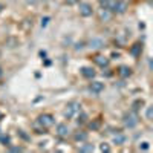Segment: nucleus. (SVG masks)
Wrapping results in <instances>:
<instances>
[{
  "mask_svg": "<svg viewBox=\"0 0 153 153\" xmlns=\"http://www.w3.org/2000/svg\"><path fill=\"white\" fill-rule=\"evenodd\" d=\"M19 135H20L23 139H28V135H25V133H23V130H20V132H19Z\"/></svg>",
  "mask_w": 153,
  "mask_h": 153,
  "instance_id": "obj_27",
  "label": "nucleus"
},
{
  "mask_svg": "<svg viewBox=\"0 0 153 153\" xmlns=\"http://www.w3.org/2000/svg\"><path fill=\"white\" fill-rule=\"evenodd\" d=\"M149 143H141V144H139V149H141V150H149Z\"/></svg>",
  "mask_w": 153,
  "mask_h": 153,
  "instance_id": "obj_24",
  "label": "nucleus"
},
{
  "mask_svg": "<svg viewBox=\"0 0 153 153\" xmlns=\"http://www.w3.org/2000/svg\"><path fill=\"white\" fill-rule=\"evenodd\" d=\"M89 127H91L92 130H98L100 127H101V120H95V121H92L91 124H89Z\"/></svg>",
  "mask_w": 153,
  "mask_h": 153,
  "instance_id": "obj_20",
  "label": "nucleus"
},
{
  "mask_svg": "<svg viewBox=\"0 0 153 153\" xmlns=\"http://www.w3.org/2000/svg\"><path fill=\"white\" fill-rule=\"evenodd\" d=\"M74 138H75V141H86V139H87V133L83 132V130H80V132L75 133Z\"/></svg>",
  "mask_w": 153,
  "mask_h": 153,
  "instance_id": "obj_17",
  "label": "nucleus"
},
{
  "mask_svg": "<svg viewBox=\"0 0 153 153\" xmlns=\"http://www.w3.org/2000/svg\"><path fill=\"white\" fill-rule=\"evenodd\" d=\"M91 45V48L92 49H98V48H104V42L101 40V38H94V40L89 43Z\"/></svg>",
  "mask_w": 153,
  "mask_h": 153,
  "instance_id": "obj_12",
  "label": "nucleus"
},
{
  "mask_svg": "<svg viewBox=\"0 0 153 153\" xmlns=\"http://www.w3.org/2000/svg\"><path fill=\"white\" fill-rule=\"evenodd\" d=\"M129 5H127L126 0H113V5H112V11L117 12V14H124L127 11Z\"/></svg>",
  "mask_w": 153,
  "mask_h": 153,
  "instance_id": "obj_4",
  "label": "nucleus"
},
{
  "mask_svg": "<svg viewBox=\"0 0 153 153\" xmlns=\"http://www.w3.org/2000/svg\"><path fill=\"white\" fill-rule=\"evenodd\" d=\"M37 123L40 124L43 129H48V127L54 126L55 120H54V117H52L51 113H43V115H40V117L37 118Z\"/></svg>",
  "mask_w": 153,
  "mask_h": 153,
  "instance_id": "obj_3",
  "label": "nucleus"
},
{
  "mask_svg": "<svg viewBox=\"0 0 153 153\" xmlns=\"http://www.w3.org/2000/svg\"><path fill=\"white\" fill-rule=\"evenodd\" d=\"M11 152H23V147H11Z\"/></svg>",
  "mask_w": 153,
  "mask_h": 153,
  "instance_id": "obj_26",
  "label": "nucleus"
},
{
  "mask_svg": "<svg viewBox=\"0 0 153 153\" xmlns=\"http://www.w3.org/2000/svg\"><path fill=\"white\" fill-rule=\"evenodd\" d=\"M80 152H81V153H84V152H94V146H92V144L83 146V147H80Z\"/></svg>",
  "mask_w": 153,
  "mask_h": 153,
  "instance_id": "obj_21",
  "label": "nucleus"
},
{
  "mask_svg": "<svg viewBox=\"0 0 153 153\" xmlns=\"http://www.w3.org/2000/svg\"><path fill=\"white\" fill-rule=\"evenodd\" d=\"M146 115H147V120H152V118H153V107H149Z\"/></svg>",
  "mask_w": 153,
  "mask_h": 153,
  "instance_id": "obj_23",
  "label": "nucleus"
},
{
  "mask_svg": "<svg viewBox=\"0 0 153 153\" xmlns=\"http://www.w3.org/2000/svg\"><path fill=\"white\" fill-rule=\"evenodd\" d=\"M100 150H101V152H106V153H109V152H110V147H109L106 143H103V144L100 146Z\"/></svg>",
  "mask_w": 153,
  "mask_h": 153,
  "instance_id": "obj_22",
  "label": "nucleus"
},
{
  "mask_svg": "<svg viewBox=\"0 0 153 153\" xmlns=\"http://www.w3.org/2000/svg\"><path fill=\"white\" fill-rule=\"evenodd\" d=\"M118 75L123 76V78H127V76L132 75V69L129 66H120L118 68Z\"/></svg>",
  "mask_w": 153,
  "mask_h": 153,
  "instance_id": "obj_11",
  "label": "nucleus"
},
{
  "mask_svg": "<svg viewBox=\"0 0 153 153\" xmlns=\"http://www.w3.org/2000/svg\"><path fill=\"white\" fill-rule=\"evenodd\" d=\"M57 135L61 136V138L68 136V135H69V127H68L66 124H58V126H57Z\"/></svg>",
  "mask_w": 153,
  "mask_h": 153,
  "instance_id": "obj_10",
  "label": "nucleus"
},
{
  "mask_svg": "<svg viewBox=\"0 0 153 153\" xmlns=\"http://www.w3.org/2000/svg\"><path fill=\"white\" fill-rule=\"evenodd\" d=\"M2 74H3V72H2V68H0V76H2Z\"/></svg>",
  "mask_w": 153,
  "mask_h": 153,
  "instance_id": "obj_30",
  "label": "nucleus"
},
{
  "mask_svg": "<svg viewBox=\"0 0 153 153\" xmlns=\"http://www.w3.org/2000/svg\"><path fill=\"white\" fill-rule=\"evenodd\" d=\"M143 106H144V100H141V98L135 100L133 103H132V110H133V112H138L139 109H143Z\"/></svg>",
  "mask_w": 153,
  "mask_h": 153,
  "instance_id": "obj_14",
  "label": "nucleus"
},
{
  "mask_svg": "<svg viewBox=\"0 0 153 153\" xmlns=\"http://www.w3.org/2000/svg\"><path fill=\"white\" fill-rule=\"evenodd\" d=\"M3 8H5V6H3L2 3H0V12H2V11H3Z\"/></svg>",
  "mask_w": 153,
  "mask_h": 153,
  "instance_id": "obj_29",
  "label": "nucleus"
},
{
  "mask_svg": "<svg viewBox=\"0 0 153 153\" xmlns=\"http://www.w3.org/2000/svg\"><path fill=\"white\" fill-rule=\"evenodd\" d=\"M2 118H3V115H2V113H0V120H2Z\"/></svg>",
  "mask_w": 153,
  "mask_h": 153,
  "instance_id": "obj_31",
  "label": "nucleus"
},
{
  "mask_svg": "<svg viewBox=\"0 0 153 153\" xmlns=\"http://www.w3.org/2000/svg\"><path fill=\"white\" fill-rule=\"evenodd\" d=\"M94 61L97 63L98 66H101V68H107V66H109V58L104 57V55H97V57L94 58Z\"/></svg>",
  "mask_w": 153,
  "mask_h": 153,
  "instance_id": "obj_9",
  "label": "nucleus"
},
{
  "mask_svg": "<svg viewBox=\"0 0 153 153\" xmlns=\"http://www.w3.org/2000/svg\"><path fill=\"white\" fill-rule=\"evenodd\" d=\"M112 5H113V0H100V6H101V9L112 11Z\"/></svg>",
  "mask_w": 153,
  "mask_h": 153,
  "instance_id": "obj_13",
  "label": "nucleus"
},
{
  "mask_svg": "<svg viewBox=\"0 0 153 153\" xmlns=\"http://www.w3.org/2000/svg\"><path fill=\"white\" fill-rule=\"evenodd\" d=\"M80 72H81V75L84 76V78H91V80L94 78V76H95V74H97V72H95L92 68H89V66H84V68H81V69H80Z\"/></svg>",
  "mask_w": 153,
  "mask_h": 153,
  "instance_id": "obj_7",
  "label": "nucleus"
},
{
  "mask_svg": "<svg viewBox=\"0 0 153 153\" xmlns=\"http://www.w3.org/2000/svg\"><path fill=\"white\" fill-rule=\"evenodd\" d=\"M92 12H94V9H92L91 3H81L80 5V16L89 17V16H92Z\"/></svg>",
  "mask_w": 153,
  "mask_h": 153,
  "instance_id": "obj_6",
  "label": "nucleus"
},
{
  "mask_svg": "<svg viewBox=\"0 0 153 153\" xmlns=\"http://www.w3.org/2000/svg\"><path fill=\"white\" fill-rule=\"evenodd\" d=\"M80 110H81V104H80V103H76V101H71V103L66 106L65 117H66L68 120H71V118H74Z\"/></svg>",
  "mask_w": 153,
  "mask_h": 153,
  "instance_id": "obj_2",
  "label": "nucleus"
},
{
  "mask_svg": "<svg viewBox=\"0 0 153 153\" xmlns=\"http://www.w3.org/2000/svg\"><path fill=\"white\" fill-rule=\"evenodd\" d=\"M89 89H91V92L98 95L104 91V83H101V81H92L91 86H89Z\"/></svg>",
  "mask_w": 153,
  "mask_h": 153,
  "instance_id": "obj_5",
  "label": "nucleus"
},
{
  "mask_svg": "<svg viewBox=\"0 0 153 153\" xmlns=\"http://www.w3.org/2000/svg\"><path fill=\"white\" fill-rule=\"evenodd\" d=\"M0 144L2 146H11V136L9 135H0Z\"/></svg>",
  "mask_w": 153,
  "mask_h": 153,
  "instance_id": "obj_18",
  "label": "nucleus"
},
{
  "mask_svg": "<svg viewBox=\"0 0 153 153\" xmlns=\"http://www.w3.org/2000/svg\"><path fill=\"white\" fill-rule=\"evenodd\" d=\"M66 2H68L69 5H74V3H78L80 0H66Z\"/></svg>",
  "mask_w": 153,
  "mask_h": 153,
  "instance_id": "obj_28",
  "label": "nucleus"
},
{
  "mask_svg": "<svg viewBox=\"0 0 153 153\" xmlns=\"http://www.w3.org/2000/svg\"><path fill=\"white\" fill-rule=\"evenodd\" d=\"M141 52H143V43H135V45L130 46V54L133 57H139Z\"/></svg>",
  "mask_w": 153,
  "mask_h": 153,
  "instance_id": "obj_8",
  "label": "nucleus"
},
{
  "mask_svg": "<svg viewBox=\"0 0 153 153\" xmlns=\"http://www.w3.org/2000/svg\"><path fill=\"white\" fill-rule=\"evenodd\" d=\"M51 19L49 17H45V19H42V26H46V25H48V22H49Z\"/></svg>",
  "mask_w": 153,
  "mask_h": 153,
  "instance_id": "obj_25",
  "label": "nucleus"
},
{
  "mask_svg": "<svg viewBox=\"0 0 153 153\" xmlns=\"http://www.w3.org/2000/svg\"><path fill=\"white\" fill-rule=\"evenodd\" d=\"M100 19H101V22H107V20H110V11H107V9H101V12H100Z\"/></svg>",
  "mask_w": 153,
  "mask_h": 153,
  "instance_id": "obj_16",
  "label": "nucleus"
},
{
  "mask_svg": "<svg viewBox=\"0 0 153 153\" xmlns=\"http://www.w3.org/2000/svg\"><path fill=\"white\" fill-rule=\"evenodd\" d=\"M138 115H136V112H127V113H124V117H123V123H124V126L126 127H129V129H133V127L138 124Z\"/></svg>",
  "mask_w": 153,
  "mask_h": 153,
  "instance_id": "obj_1",
  "label": "nucleus"
},
{
  "mask_svg": "<svg viewBox=\"0 0 153 153\" xmlns=\"http://www.w3.org/2000/svg\"><path fill=\"white\" fill-rule=\"evenodd\" d=\"M126 143V136L124 135H121V132L120 133H117L113 136V144H117V146H121V144H124Z\"/></svg>",
  "mask_w": 153,
  "mask_h": 153,
  "instance_id": "obj_15",
  "label": "nucleus"
},
{
  "mask_svg": "<svg viewBox=\"0 0 153 153\" xmlns=\"http://www.w3.org/2000/svg\"><path fill=\"white\" fill-rule=\"evenodd\" d=\"M80 115H78V120H76V123H78V124H84L86 121H87V113H84V112H78Z\"/></svg>",
  "mask_w": 153,
  "mask_h": 153,
  "instance_id": "obj_19",
  "label": "nucleus"
}]
</instances>
